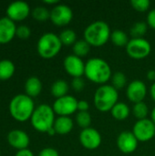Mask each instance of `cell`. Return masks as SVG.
<instances>
[{
  "mask_svg": "<svg viewBox=\"0 0 155 156\" xmlns=\"http://www.w3.org/2000/svg\"><path fill=\"white\" fill-rule=\"evenodd\" d=\"M86 78L96 84H106L112 76L111 68L109 63L101 58H91L85 63Z\"/></svg>",
  "mask_w": 155,
  "mask_h": 156,
  "instance_id": "1",
  "label": "cell"
},
{
  "mask_svg": "<svg viewBox=\"0 0 155 156\" xmlns=\"http://www.w3.org/2000/svg\"><path fill=\"white\" fill-rule=\"evenodd\" d=\"M35 109L33 99L26 94L16 95L9 103V112L11 116L20 122L30 120Z\"/></svg>",
  "mask_w": 155,
  "mask_h": 156,
  "instance_id": "2",
  "label": "cell"
},
{
  "mask_svg": "<svg viewBox=\"0 0 155 156\" xmlns=\"http://www.w3.org/2000/svg\"><path fill=\"white\" fill-rule=\"evenodd\" d=\"M111 35L110 26L102 20L90 23L84 30V39L90 47L100 48L104 46L111 39Z\"/></svg>",
  "mask_w": 155,
  "mask_h": 156,
  "instance_id": "3",
  "label": "cell"
},
{
  "mask_svg": "<svg viewBox=\"0 0 155 156\" xmlns=\"http://www.w3.org/2000/svg\"><path fill=\"white\" fill-rule=\"evenodd\" d=\"M118 90L109 84L100 85L95 91L93 102L96 109L101 112H111L114 105L118 102Z\"/></svg>",
  "mask_w": 155,
  "mask_h": 156,
  "instance_id": "4",
  "label": "cell"
},
{
  "mask_svg": "<svg viewBox=\"0 0 155 156\" xmlns=\"http://www.w3.org/2000/svg\"><path fill=\"white\" fill-rule=\"evenodd\" d=\"M55 112L53 108L48 104L38 105L30 119L33 128L39 133H48L54 126Z\"/></svg>",
  "mask_w": 155,
  "mask_h": 156,
  "instance_id": "5",
  "label": "cell"
},
{
  "mask_svg": "<svg viewBox=\"0 0 155 156\" xmlns=\"http://www.w3.org/2000/svg\"><path fill=\"white\" fill-rule=\"evenodd\" d=\"M62 46L58 35L47 32L39 37L37 44V50L41 58L49 59L56 57L60 52Z\"/></svg>",
  "mask_w": 155,
  "mask_h": 156,
  "instance_id": "6",
  "label": "cell"
},
{
  "mask_svg": "<svg viewBox=\"0 0 155 156\" xmlns=\"http://www.w3.org/2000/svg\"><path fill=\"white\" fill-rule=\"evenodd\" d=\"M125 48L129 57L133 59H143L147 58L152 51L151 43L143 37L130 39Z\"/></svg>",
  "mask_w": 155,
  "mask_h": 156,
  "instance_id": "7",
  "label": "cell"
},
{
  "mask_svg": "<svg viewBox=\"0 0 155 156\" xmlns=\"http://www.w3.org/2000/svg\"><path fill=\"white\" fill-rule=\"evenodd\" d=\"M78 100L71 96L66 95L64 97L56 99L53 103V110L58 116H69L78 112Z\"/></svg>",
  "mask_w": 155,
  "mask_h": 156,
  "instance_id": "8",
  "label": "cell"
},
{
  "mask_svg": "<svg viewBox=\"0 0 155 156\" xmlns=\"http://www.w3.org/2000/svg\"><path fill=\"white\" fill-rule=\"evenodd\" d=\"M132 133L139 142H149L155 136V124L151 119L139 120L132 128Z\"/></svg>",
  "mask_w": 155,
  "mask_h": 156,
  "instance_id": "9",
  "label": "cell"
},
{
  "mask_svg": "<svg viewBox=\"0 0 155 156\" xmlns=\"http://www.w3.org/2000/svg\"><path fill=\"white\" fill-rule=\"evenodd\" d=\"M73 18V11L70 6L65 4H58L50 11V20L58 27L69 25Z\"/></svg>",
  "mask_w": 155,
  "mask_h": 156,
  "instance_id": "10",
  "label": "cell"
},
{
  "mask_svg": "<svg viewBox=\"0 0 155 156\" xmlns=\"http://www.w3.org/2000/svg\"><path fill=\"white\" fill-rule=\"evenodd\" d=\"M80 144L87 150L98 149L102 142L100 132L92 127L83 129L79 136Z\"/></svg>",
  "mask_w": 155,
  "mask_h": 156,
  "instance_id": "11",
  "label": "cell"
},
{
  "mask_svg": "<svg viewBox=\"0 0 155 156\" xmlns=\"http://www.w3.org/2000/svg\"><path fill=\"white\" fill-rule=\"evenodd\" d=\"M63 67L66 72L72 78H81L85 73V63L81 58L71 54L65 57Z\"/></svg>",
  "mask_w": 155,
  "mask_h": 156,
  "instance_id": "12",
  "label": "cell"
},
{
  "mask_svg": "<svg viewBox=\"0 0 155 156\" xmlns=\"http://www.w3.org/2000/svg\"><path fill=\"white\" fill-rule=\"evenodd\" d=\"M126 95L128 100L134 104L143 101L147 95L146 84L140 80H134L131 81L127 86Z\"/></svg>",
  "mask_w": 155,
  "mask_h": 156,
  "instance_id": "13",
  "label": "cell"
},
{
  "mask_svg": "<svg viewBox=\"0 0 155 156\" xmlns=\"http://www.w3.org/2000/svg\"><path fill=\"white\" fill-rule=\"evenodd\" d=\"M30 14V6L25 1H15L8 5L6 8L7 17L15 21H22Z\"/></svg>",
  "mask_w": 155,
  "mask_h": 156,
  "instance_id": "14",
  "label": "cell"
},
{
  "mask_svg": "<svg viewBox=\"0 0 155 156\" xmlns=\"http://www.w3.org/2000/svg\"><path fill=\"white\" fill-rule=\"evenodd\" d=\"M138 143L139 141L137 138L134 136L132 132L130 131L122 132L117 137L116 141L119 150L125 154H130L135 152L138 147Z\"/></svg>",
  "mask_w": 155,
  "mask_h": 156,
  "instance_id": "15",
  "label": "cell"
},
{
  "mask_svg": "<svg viewBox=\"0 0 155 156\" xmlns=\"http://www.w3.org/2000/svg\"><path fill=\"white\" fill-rule=\"evenodd\" d=\"M7 143L10 146L16 149L17 151L27 149L30 139L28 134L23 130L16 129L12 130L7 134Z\"/></svg>",
  "mask_w": 155,
  "mask_h": 156,
  "instance_id": "16",
  "label": "cell"
},
{
  "mask_svg": "<svg viewBox=\"0 0 155 156\" xmlns=\"http://www.w3.org/2000/svg\"><path fill=\"white\" fill-rule=\"evenodd\" d=\"M16 26L7 16L0 18V44L9 43L16 36Z\"/></svg>",
  "mask_w": 155,
  "mask_h": 156,
  "instance_id": "17",
  "label": "cell"
},
{
  "mask_svg": "<svg viewBox=\"0 0 155 156\" xmlns=\"http://www.w3.org/2000/svg\"><path fill=\"white\" fill-rule=\"evenodd\" d=\"M74 126L73 120L69 116H58L56 118L54 122V130L56 132V134L59 135H66L69 134Z\"/></svg>",
  "mask_w": 155,
  "mask_h": 156,
  "instance_id": "18",
  "label": "cell"
},
{
  "mask_svg": "<svg viewBox=\"0 0 155 156\" xmlns=\"http://www.w3.org/2000/svg\"><path fill=\"white\" fill-rule=\"evenodd\" d=\"M25 90L26 94L32 99L37 97L42 91V82L39 78L36 76H32L28 78L25 83Z\"/></svg>",
  "mask_w": 155,
  "mask_h": 156,
  "instance_id": "19",
  "label": "cell"
},
{
  "mask_svg": "<svg viewBox=\"0 0 155 156\" xmlns=\"http://www.w3.org/2000/svg\"><path fill=\"white\" fill-rule=\"evenodd\" d=\"M111 113L115 120L124 121L130 116L131 110H130V107L125 102H119L118 101L114 105V107L111 109Z\"/></svg>",
  "mask_w": 155,
  "mask_h": 156,
  "instance_id": "20",
  "label": "cell"
},
{
  "mask_svg": "<svg viewBox=\"0 0 155 156\" xmlns=\"http://www.w3.org/2000/svg\"><path fill=\"white\" fill-rule=\"evenodd\" d=\"M69 90V86L68 82L64 80H56L51 85V88H50L51 94L56 99H58V98H61V97L68 95Z\"/></svg>",
  "mask_w": 155,
  "mask_h": 156,
  "instance_id": "21",
  "label": "cell"
},
{
  "mask_svg": "<svg viewBox=\"0 0 155 156\" xmlns=\"http://www.w3.org/2000/svg\"><path fill=\"white\" fill-rule=\"evenodd\" d=\"M15 64L11 60H0V80H7L12 78L15 73Z\"/></svg>",
  "mask_w": 155,
  "mask_h": 156,
  "instance_id": "22",
  "label": "cell"
},
{
  "mask_svg": "<svg viewBox=\"0 0 155 156\" xmlns=\"http://www.w3.org/2000/svg\"><path fill=\"white\" fill-rule=\"evenodd\" d=\"M111 42L113 43L114 46L120 47V48L126 47L127 44L130 41L128 35L124 31H122L121 29H116V30H113L111 32Z\"/></svg>",
  "mask_w": 155,
  "mask_h": 156,
  "instance_id": "23",
  "label": "cell"
},
{
  "mask_svg": "<svg viewBox=\"0 0 155 156\" xmlns=\"http://www.w3.org/2000/svg\"><path fill=\"white\" fill-rule=\"evenodd\" d=\"M72 50L74 55L79 58H83L90 53V45L85 39H79L77 40L76 43L72 46Z\"/></svg>",
  "mask_w": 155,
  "mask_h": 156,
  "instance_id": "24",
  "label": "cell"
},
{
  "mask_svg": "<svg viewBox=\"0 0 155 156\" xmlns=\"http://www.w3.org/2000/svg\"><path fill=\"white\" fill-rule=\"evenodd\" d=\"M58 37L63 46H73L77 41V34L71 28L62 30Z\"/></svg>",
  "mask_w": 155,
  "mask_h": 156,
  "instance_id": "25",
  "label": "cell"
},
{
  "mask_svg": "<svg viewBox=\"0 0 155 156\" xmlns=\"http://www.w3.org/2000/svg\"><path fill=\"white\" fill-rule=\"evenodd\" d=\"M148 30V25L144 21H139L132 25L130 29V35L132 38H142Z\"/></svg>",
  "mask_w": 155,
  "mask_h": 156,
  "instance_id": "26",
  "label": "cell"
},
{
  "mask_svg": "<svg viewBox=\"0 0 155 156\" xmlns=\"http://www.w3.org/2000/svg\"><path fill=\"white\" fill-rule=\"evenodd\" d=\"M132 113L138 121L147 119V115L149 113L148 105L144 101L135 103L133 105V108H132Z\"/></svg>",
  "mask_w": 155,
  "mask_h": 156,
  "instance_id": "27",
  "label": "cell"
},
{
  "mask_svg": "<svg viewBox=\"0 0 155 156\" xmlns=\"http://www.w3.org/2000/svg\"><path fill=\"white\" fill-rule=\"evenodd\" d=\"M111 86L117 90H122L127 84V77L122 71H116L111 76Z\"/></svg>",
  "mask_w": 155,
  "mask_h": 156,
  "instance_id": "28",
  "label": "cell"
},
{
  "mask_svg": "<svg viewBox=\"0 0 155 156\" xmlns=\"http://www.w3.org/2000/svg\"><path fill=\"white\" fill-rule=\"evenodd\" d=\"M75 120L78 126L82 128V130L90 127L91 121H92L91 115L89 112H78Z\"/></svg>",
  "mask_w": 155,
  "mask_h": 156,
  "instance_id": "29",
  "label": "cell"
},
{
  "mask_svg": "<svg viewBox=\"0 0 155 156\" xmlns=\"http://www.w3.org/2000/svg\"><path fill=\"white\" fill-rule=\"evenodd\" d=\"M31 14H32V16L36 20L40 21V22L46 21L50 18V11L46 6H42V5L36 6L32 10Z\"/></svg>",
  "mask_w": 155,
  "mask_h": 156,
  "instance_id": "30",
  "label": "cell"
},
{
  "mask_svg": "<svg viewBox=\"0 0 155 156\" xmlns=\"http://www.w3.org/2000/svg\"><path fill=\"white\" fill-rule=\"evenodd\" d=\"M130 4L133 9H135L139 12L147 11L151 5L150 0H131Z\"/></svg>",
  "mask_w": 155,
  "mask_h": 156,
  "instance_id": "31",
  "label": "cell"
},
{
  "mask_svg": "<svg viewBox=\"0 0 155 156\" xmlns=\"http://www.w3.org/2000/svg\"><path fill=\"white\" fill-rule=\"evenodd\" d=\"M31 35V29L26 26V25H21L18 26L16 27V36L18 37L21 39H26L30 37Z\"/></svg>",
  "mask_w": 155,
  "mask_h": 156,
  "instance_id": "32",
  "label": "cell"
},
{
  "mask_svg": "<svg viewBox=\"0 0 155 156\" xmlns=\"http://www.w3.org/2000/svg\"><path fill=\"white\" fill-rule=\"evenodd\" d=\"M71 88L76 91H81L85 88V81L81 78H73L71 80Z\"/></svg>",
  "mask_w": 155,
  "mask_h": 156,
  "instance_id": "33",
  "label": "cell"
},
{
  "mask_svg": "<svg viewBox=\"0 0 155 156\" xmlns=\"http://www.w3.org/2000/svg\"><path fill=\"white\" fill-rule=\"evenodd\" d=\"M38 156H59V154L56 149L51 147H47L39 152Z\"/></svg>",
  "mask_w": 155,
  "mask_h": 156,
  "instance_id": "34",
  "label": "cell"
},
{
  "mask_svg": "<svg viewBox=\"0 0 155 156\" xmlns=\"http://www.w3.org/2000/svg\"><path fill=\"white\" fill-rule=\"evenodd\" d=\"M147 25L155 29V8L152 9L147 15Z\"/></svg>",
  "mask_w": 155,
  "mask_h": 156,
  "instance_id": "35",
  "label": "cell"
},
{
  "mask_svg": "<svg viewBox=\"0 0 155 156\" xmlns=\"http://www.w3.org/2000/svg\"><path fill=\"white\" fill-rule=\"evenodd\" d=\"M90 104L85 100H80L78 101V112H89Z\"/></svg>",
  "mask_w": 155,
  "mask_h": 156,
  "instance_id": "36",
  "label": "cell"
},
{
  "mask_svg": "<svg viewBox=\"0 0 155 156\" xmlns=\"http://www.w3.org/2000/svg\"><path fill=\"white\" fill-rule=\"evenodd\" d=\"M15 156H34V154L29 149H24V150L17 151Z\"/></svg>",
  "mask_w": 155,
  "mask_h": 156,
  "instance_id": "37",
  "label": "cell"
},
{
  "mask_svg": "<svg viewBox=\"0 0 155 156\" xmlns=\"http://www.w3.org/2000/svg\"><path fill=\"white\" fill-rule=\"evenodd\" d=\"M147 79L151 81H153L155 82V69H151L147 72V75H146Z\"/></svg>",
  "mask_w": 155,
  "mask_h": 156,
  "instance_id": "38",
  "label": "cell"
},
{
  "mask_svg": "<svg viewBox=\"0 0 155 156\" xmlns=\"http://www.w3.org/2000/svg\"><path fill=\"white\" fill-rule=\"evenodd\" d=\"M150 95L152 97V99L155 101V82H153L150 88Z\"/></svg>",
  "mask_w": 155,
  "mask_h": 156,
  "instance_id": "39",
  "label": "cell"
},
{
  "mask_svg": "<svg viewBox=\"0 0 155 156\" xmlns=\"http://www.w3.org/2000/svg\"><path fill=\"white\" fill-rule=\"evenodd\" d=\"M43 3L44 4H47V5H58V4H59L58 0H44Z\"/></svg>",
  "mask_w": 155,
  "mask_h": 156,
  "instance_id": "40",
  "label": "cell"
},
{
  "mask_svg": "<svg viewBox=\"0 0 155 156\" xmlns=\"http://www.w3.org/2000/svg\"><path fill=\"white\" fill-rule=\"evenodd\" d=\"M151 120H152V122L155 124V107L153 108V110L151 112Z\"/></svg>",
  "mask_w": 155,
  "mask_h": 156,
  "instance_id": "41",
  "label": "cell"
},
{
  "mask_svg": "<svg viewBox=\"0 0 155 156\" xmlns=\"http://www.w3.org/2000/svg\"><path fill=\"white\" fill-rule=\"evenodd\" d=\"M48 135H50V136H53V135H55L56 134V132H55V130H54V128H51L48 133H47Z\"/></svg>",
  "mask_w": 155,
  "mask_h": 156,
  "instance_id": "42",
  "label": "cell"
},
{
  "mask_svg": "<svg viewBox=\"0 0 155 156\" xmlns=\"http://www.w3.org/2000/svg\"><path fill=\"white\" fill-rule=\"evenodd\" d=\"M0 155H1V150H0Z\"/></svg>",
  "mask_w": 155,
  "mask_h": 156,
  "instance_id": "43",
  "label": "cell"
}]
</instances>
